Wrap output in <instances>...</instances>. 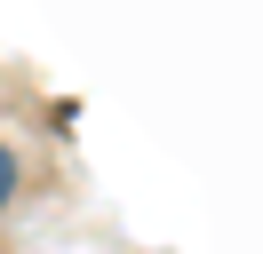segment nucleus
Wrapping results in <instances>:
<instances>
[{
    "label": "nucleus",
    "instance_id": "f257e3e1",
    "mask_svg": "<svg viewBox=\"0 0 263 254\" xmlns=\"http://www.w3.org/2000/svg\"><path fill=\"white\" fill-rule=\"evenodd\" d=\"M16 190H24V167H16V151H8V143H0V206L16 199Z\"/></svg>",
    "mask_w": 263,
    "mask_h": 254
}]
</instances>
